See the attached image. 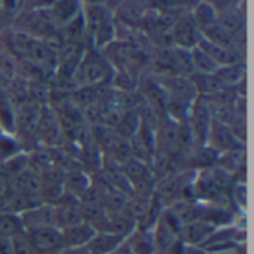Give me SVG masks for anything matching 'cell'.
Segmentation results:
<instances>
[{
    "instance_id": "cell-1",
    "label": "cell",
    "mask_w": 254,
    "mask_h": 254,
    "mask_svg": "<svg viewBox=\"0 0 254 254\" xmlns=\"http://www.w3.org/2000/svg\"><path fill=\"white\" fill-rule=\"evenodd\" d=\"M83 21L85 30L91 34L97 46H106L112 43L113 39V21L112 13L103 4L92 3L85 7Z\"/></svg>"
},
{
    "instance_id": "cell-2",
    "label": "cell",
    "mask_w": 254,
    "mask_h": 254,
    "mask_svg": "<svg viewBox=\"0 0 254 254\" xmlns=\"http://www.w3.org/2000/svg\"><path fill=\"white\" fill-rule=\"evenodd\" d=\"M76 76H79L82 86H103L112 79V68L100 55L89 52L83 54L74 71Z\"/></svg>"
},
{
    "instance_id": "cell-3",
    "label": "cell",
    "mask_w": 254,
    "mask_h": 254,
    "mask_svg": "<svg viewBox=\"0 0 254 254\" xmlns=\"http://www.w3.org/2000/svg\"><path fill=\"white\" fill-rule=\"evenodd\" d=\"M170 37L174 42L176 48L190 51L198 45L202 34L192 18V13L189 12V13H182L174 21V24L170 28Z\"/></svg>"
},
{
    "instance_id": "cell-4",
    "label": "cell",
    "mask_w": 254,
    "mask_h": 254,
    "mask_svg": "<svg viewBox=\"0 0 254 254\" xmlns=\"http://www.w3.org/2000/svg\"><path fill=\"white\" fill-rule=\"evenodd\" d=\"M211 121H213V118H211V113L208 110L207 103L201 98H196L195 103L192 104L190 110H189L188 121H186L195 144L205 146Z\"/></svg>"
},
{
    "instance_id": "cell-5",
    "label": "cell",
    "mask_w": 254,
    "mask_h": 254,
    "mask_svg": "<svg viewBox=\"0 0 254 254\" xmlns=\"http://www.w3.org/2000/svg\"><path fill=\"white\" fill-rule=\"evenodd\" d=\"M205 146L211 147L217 153H225V152H229V150L244 147L243 141L238 140V137L234 134V131L231 129L229 125H226L223 122H219V121H214V119L211 121Z\"/></svg>"
},
{
    "instance_id": "cell-6",
    "label": "cell",
    "mask_w": 254,
    "mask_h": 254,
    "mask_svg": "<svg viewBox=\"0 0 254 254\" xmlns=\"http://www.w3.org/2000/svg\"><path fill=\"white\" fill-rule=\"evenodd\" d=\"M19 219L24 228V232L43 229V228H57L55 225V208L52 204L39 202L22 213H19Z\"/></svg>"
},
{
    "instance_id": "cell-7",
    "label": "cell",
    "mask_w": 254,
    "mask_h": 254,
    "mask_svg": "<svg viewBox=\"0 0 254 254\" xmlns=\"http://www.w3.org/2000/svg\"><path fill=\"white\" fill-rule=\"evenodd\" d=\"M34 254H58L63 250L61 231L57 228H43L25 232Z\"/></svg>"
},
{
    "instance_id": "cell-8",
    "label": "cell",
    "mask_w": 254,
    "mask_h": 254,
    "mask_svg": "<svg viewBox=\"0 0 254 254\" xmlns=\"http://www.w3.org/2000/svg\"><path fill=\"white\" fill-rule=\"evenodd\" d=\"M83 57L82 46L77 42H67L63 46L61 55L57 57V73L63 79H68L74 76V71Z\"/></svg>"
},
{
    "instance_id": "cell-9",
    "label": "cell",
    "mask_w": 254,
    "mask_h": 254,
    "mask_svg": "<svg viewBox=\"0 0 254 254\" xmlns=\"http://www.w3.org/2000/svg\"><path fill=\"white\" fill-rule=\"evenodd\" d=\"M60 231H61L63 249L86 247V244L95 235L94 228L86 222H80V223H76L73 226H68V228L60 229Z\"/></svg>"
},
{
    "instance_id": "cell-10",
    "label": "cell",
    "mask_w": 254,
    "mask_h": 254,
    "mask_svg": "<svg viewBox=\"0 0 254 254\" xmlns=\"http://www.w3.org/2000/svg\"><path fill=\"white\" fill-rule=\"evenodd\" d=\"M214 231L216 229L213 226H210L208 223H205L202 220H195V222H190V223L182 226L179 240L185 246L201 247Z\"/></svg>"
},
{
    "instance_id": "cell-11",
    "label": "cell",
    "mask_w": 254,
    "mask_h": 254,
    "mask_svg": "<svg viewBox=\"0 0 254 254\" xmlns=\"http://www.w3.org/2000/svg\"><path fill=\"white\" fill-rule=\"evenodd\" d=\"M198 48H201L219 67L223 65H231V64H237V63H243L241 55L238 51L235 49H228L223 46H219L204 37H201V40L196 45Z\"/></svg>"
},
{
    "instance_id": "cell-12",
    "label": "cell",
    "mask_w": 254,
    "mask_h": 254,
    "mask_svg": "<svg viewBox=\"0 0 254 254\" xmlns=\"http://www.w3.org/2000/svg\"><path fill=\"white\" fill-rule=\"evenodd\" d=\"M124 243L127 247L131 250L132 254H153L156 253L155 241L152 231L143 229V228H135L125 240Z\"/></svg>"
},
{
    "instance_id": "cell-13",
    "label": "cell",
    "mask_w": 254,
    "mask_h": 254,
    "mask_svg": "<svg viewBox=\"0 0 254 254\" xmlns=\"http://www.w3.org/2000/svg\"><path fill=\"white\" fill-rule=\"evenodd\" d=\"M152 235H153L156 252L159 253H167L177 241H180L177 231H174L162 217H159L156 225L153 226Z\"/></svg>"
},
{
    "instance_id": "cell-14",
    "label": "cell",
    "mask_w": 254,
    "mask_h": 254,
    "mask_svg": "<svg viewBox=\"0 0 254 254\" xmlns=\"http://www.w3.org/2000/svg\"><path fill=\"white\" fill-rule=\"evenodd\" d=\"M122 243H124V238L115 234L95 232V235L86 244V250L91 254H112Z\"/></svg>"
},
{
    "instance_id": "cell-15",
    "label": "cell",
    "mask_w": 254,
    "mask_h": 254,
    "mask_svg": "<svg viewBox=\"0 0 254 254\" xmlns=\"http://www.w3.org/2000/svg\"><path fill=\"white\" fill-rule=\"evenodd\" d=\"M89 185H91V179L82 170H73V171L64 174V179H63L64 193H67L76 199H79L82 196V193L89 188Z\"/></svg>"
},
{
    "instance_id": "cell-16",
    "label": "cell",
    "mask_w": 254,
    "mask_h": 254,
    "mask_svg": "<svg viewBox=\"0 0 254 254\" xmlns=\"http://www.w3.org/2000/svg\"><path fill=\"white\" fill-rule=\"evenodd\" d=\"M49 13L55 24L64 25L80 13V0H57L51 6Z\"/></svg>"
},
{
    "instance_id": "cell-17",
    "label": "cell",
    "mask_w": 254,
    "mask_h": 254,
    "mask_svg": "<svg viewBox=\"0 0 254 254\" xmlns=\"http://www.w3.org/2000/svg\"><path fill=\"white\" fill-rule=\"evenodd\" d=\"M192 18L196 24V27L199 28L201 34L204 31H207L210 27H213L217 22V9L213 7L210 3L207 1H199L193 6V10L190 12Z\"/></svg>"
},
{
    "instance_id": "cell-18",
    "label": "cell",
    "mask_w": 254,
    "mask_h": 254,
    "mask_svg": "<svg viewBox=\"0 0 254 254\" xmlns=\"http://www.w3.org/2000/svg\"><path fill=\"white\" fill-rule=\"evenodd\" d=\"M190 63L193 73L196 74H213L219 68V65L198 46L190 49Z\"/></svg>"
},
{
    "instance_id": "cell-19",
    "label": "cell",
    "mask_w": 254,
    "mask_h": 254,
    "mask_svg": "<svg viewBox=\"0 0 254 254\" xmlns=\"http://www.w3.org/2000/svg\"><path fill=\"white\" fill-rule=\"evenodd\" d=\"M244 73H246L244 64L243 63H237V64L219 67L214 74L228 88V86H235V85L241 83L243 79H244Z\"/></svg>"
},
{
    "instance_id": "cell-20",
    "label": "cell",
    "mask_w": 254,
    "mask_h": 254,
    "mask_svg": "<svg viewBox=\"0 0 254 254\" xmlns=\"http://www.w3.org/2000/svg\"><path fill=\"white\" fill-rule=\"evenodd\" d=\"M24 234V228L19 219V214L0 211V237L12 240L16 235Z\"/></svg>"
},
{
    "instance_id": "cell-21",
    "label": "cell",
    "mask_w": 254,
    "mask_h": 254,
    "mask_svg": "<svg viewBox=\"0 0 254 254\" xmlns=\"http://www.w3.org/2000/svg\"><path fill=\"white\" fill-rule=\"evenodd\" d=\"M0 129L9 135L15 132V112L3 92H0Z\"/></svg>"
},
{
    "instance_id": "cell-22",
    "label": "cell",
    "mask_w": 254,
    "mask_h": 254,
    "mask_svg": "<svg viewBox=\"0 0 254 254\" xmlns=\"http://www.w3.org/2000/svg\"><path fill=\"white\" fill-rule=\"evenodd\" d=\"M10 244H12V254H34L28 240H27L25 232L13 237L10 240Z\"/></svg>"
},
{
    "instance_id": "cell-23",
    "label": "cell",
    "mask_w": 254,
    "mask_h": 254,
    "mask_svg": "<svg viewBox=\"0 0 254 254\" xmlns=\"http://www.w3.org/2000/svg\"><path fill=\"white\" fill-rule=\"evenodd\" d=\"M207 3H210L213 7H220V9H226V7H232L238 0H204Z\"/></svg>"
},
{
    "instance_id": "cell-24",
    "label": "cell",
    "mask_w": 254,
    "mask_h": 254,
    "mask_svg": "<svg viewBox=\"0 0 254 254\" xmlns=\"http://www.w3.org/2000/svg\"><path fill=\"white\" fill-rule=\"evenodd\" d=\"M58 254H91L86 247H77V249H63Z\"/></svg>"
},
{
    "instance_id": "cell-25",
    "label": "cell",
    "mask_w": 254,
    "mask_h": 254,
    "mask_svg": "<svg viewBox=\"0 0 254 254\" xmlns=\"http://www.w3.org/2000/svg\"><path fill=\"white\" fill-rule=\"evenodd\" d=\"M182 254H205V252L201 247H192V246H185Z\"/></svg>"
},
{
    "instance_id": "cell-26",
    "label": "cell",
    "mask_w": 254,
    "mask_h": 254,
    "mask_svg": "<svg viewBox=\"0 0 254 254\" xmlns=\"http://www.w3.org/2000/svg\"><path fill=\"white\" fill-rule=\"evenodd\" d=\"M112 254H132V253H131V250L127 247V244H125V243H122V244H121V246H119V247H118V249H116V250H115Z\"/></svg>"
},
{
    "instance_id": "cell-27",
    "label": "cell",
    "mask_w": 254,
    "mask_h": 254,
    "mask_svg": "<svg viewBox=\"0 0 254 254\" xmlns=\"http://www.w3.org/2000/svg\"><path fill=\"white\" fill-rule=\"evenodd\" d=\"M205 254H237V252H223V253H205Z\"/></svg>"
},
{
    "instance_id": "cell-28",
    "label": "cell",
    "mask_w": 254,
    "mask_h": 254,
    "mask_svg": "<svg viewBox=\"0 0 254 254\" xmlns=\"http://www.w3.org/2000/svg\"><path fill=\"white\" fill-rule=\"evenodd\" d=\"M0 134H1V129H0Z\"/></svg>"
}]
</instances>
